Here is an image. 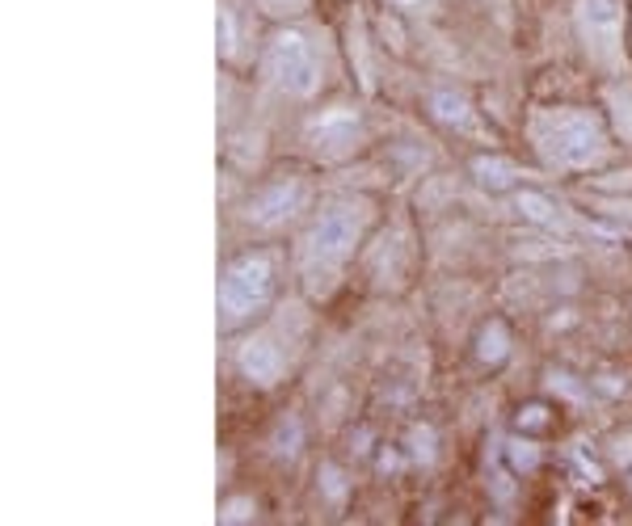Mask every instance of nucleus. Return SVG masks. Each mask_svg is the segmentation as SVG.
<instances>
[{
	"label": "nucleus",
	"mask_w": 632,
	"mask_h": 526,
	"mask_svg": "<svg viewBox=\"0 0 632 526\" xmlns=\"http://www.w3.org/2000/svg\"><path fill=\"white\" fill-rule=\"evenodd\" d=\"M481 363H489V367H498L506 354H510V333H506L502 320H489L485 329H481Z\"/></svg>",
	"instance_id": "11"
},
{
	"label": "nucleus",
	"mask_w": 632,
	"mask_h": 526,
	"mask_svg": "<svg viewBox=\"0 0 632 526\" xmlns=\"http://www.w3.org/2000/svg\"><path fill=\"white\" fill-rule=\"evenodd\" d=\"M220 55L228 64L244 60L241 51V4L236 0H220Z\"/></svg>",
	"instance_id": "9"
},
{
	"label": "nucleus",
	"mask_w": 632,
	"mask_h": 526,
	"mask_svg": "<svg viewBox=\"0 0 632 526\" xmlns=\"http://www.w3.org/2000/svg\"><path fill=\"white\" fill-rule=\"evenodd\" d=\"M363 139V127H358V114L350 106H333V110H321L308 123V144L321 152V156H350Z\"/></svg>",
	"instance_id": "8"
},
{
	"label": "nucleus",
	"mask_w": 632,
	"mask_h": 526,
	"mask_svg": "<svg viewBox=\"0 0 632 526\" xmlns=\"http://www.w3.org/2000/svg\"><path fill=\"white\" fill-rule=\"evenodd\" d=\"M249 510H253V501H232V506H224V518L228 522H241V518H249Z\"/></svg>",
	"instance_id": "14"
},
{
	"label": "nucleus",
	"mask_w": 632,
	"mask_h": 526,
	"mask_svg": "<svg viewBox=\"0 0 632 526\" xmlns=\"http://www.w3.org/2000/svg\"><path fill=\"white\" fill-rule=\"evenodd\" d=\"M527 139H532L535 156L548 169H561V173H582V169H595L612 156L607 123L582 106L535 110L532 123H527Z\"/></svg>",
	"instance_id": "2"
},
{
	"label": "nucleus",
	"mask_w": 632,
	"mask_h": 526,
	"mask_svg": "<svg viewBox=\"0 0 632 526\" xmlns=\"http://www.w3.org/2000/svg\"><path fill=\"white\" fill-rule=\"evenodd\" d=\"M261 76L283 97H312L324 84V64L308 30H278L261 51Z\"/></svg>",
	"instance_id": "4"
},
{
	"label": "nucleus",
	"mask_w": 632,
	"mask_h": 526,
	"mask_svg": "<svg viewBox=\"0 0 632 526\" xmlns=\"http://www.w3.org/2000/svg\"><path fill=\"white\" fill-rule=\"evenodd\" d=\"M278 295V257L270 249H249L232 257L220 274V329L232 333L258 320Z\"/></svg>",
	"instance_id": "3"
},
{
	"label": "nucleus",
	"mask_w": 632,
	"mask_h": 526,
	"mask_svg": "<svg viewBox=\"0 0 632 526\" xmlns=\"http://www.w3.org/2000/svg\"><path fill=\"white\" fill-rule=\"evenodd\" d=\"M372 215L375 207L367 198H355V194H333L316 207L312 224L300 236V249H295L300 278L312 295H329L341 283L350 257L358 253V240L367 236Z\"/></svg>",
	"instance_id": "1"
},
{
	"label": "nucleus",
	"mask_w": 632,
	"mask_h": 526,
	"mask_svg": "<svg viewBox=\"0 0 632 526\" xmlns=\"http://www.w3.org/2000/svg\"><path fill=\"white\" fill-rule=\"evenodd\" d=\"M515 463H519V467H535V450L527 447V450H515Z\"/></svg>",
	"instance_id": "15"
},
{
	"label": "nucleus",
	"mask_w": 632,
	"mask_h": 526,
	"mask_svg": "<svg viewBox=\"0 0 632 526\" xmlns=\"http://www.w3.org/2000/svg\"><path fill=\"white\" fill-rule=\"evenodd\" d=\"M401 4H405V0H401Z\"/></svg>",
	"instance_id": "16"
},
{
	"label": "nucleus",
	"mask_w": 632,
	"mask_h": 526,
	"mask_svg": "<svg viewBox=\"0 0 632 526\" xmlns=\"http://www.w3.org/2000/svg\"><path fill=\"white\" fill-rule=\"evenodd\" d=\"M573 26H578V38H582L590 68H599L603 76L624 80V72H628L624 4L620 0H578L573 4Z\"/></svg>",
	"instance_id": "5"
},
{
	"label": "nucleus",
	"mask_w": 632,
	"mask_h": 526,
	"mask_svg": "<svg viewBox=\"0 0 632 526\" xmlns=\"http://www.w3.org/2000/svg\"><path fill=\"white\" fill-rule=\"evenodd\" d=\"M308 203V186L300 173H275L270 181H261L258 190L244 203V224L258 232H278L287 227Z\"/></svg>",
	"instance_id": "7"
},
{
	"label": "nucleus",
	"mask_w": 632,
	"mask_h": 526,
	"mask_svg": "<svg viewBox=\"0 0 632 526\" xmlns=\"http://www.w3.org/2000/svg\"><path fill=\"white\" fill-rule=\"evenodd\" d=\"M249 4L266 17H295V13H304L312 0H249Z\"/></svg>",
	"instance_id": "13"
},
{
	"label": "nucleus",
	"mask_w": 632,
	"mask_h": 526,
	"mask_svg": "<svg viewBox=\"0 0 632 526\" xmlns=\"http://www.w3.org/2000/svg\"><path fill=\"white\" fill-rule=\"evenodd\" d=\"M607 106H612V118H616V131L632 144V84L628 80L607 84Z\"/></svg>",
	"instance_id": "10"
},
{
	"label": "nucleus",
	"mask_w": 632,
	"mask_h": 526,
	"mask_svg": "<svg viewBox=\"0 0 632 526\" xmlns=\"http://www.w3.org/2000/svg\"><path fill=\"white\" fill-rule=\"evenodd\" d=\"M300 337H304V320L295 324L292 333H287V316H278L275 324H266L261 333H253L241 350H236L241 375L253 383V387H275V383H283L295 363V354H300V346H295Z\"/></svg>",
	"instance_id": "6"
},
{
	"label": "nucleus",
	"mask_w": 632,
	"mask_h": 526,
	"mask_svg": "<svg viewBox=\"0 0 632 526\" xmlns=\"http://www.w3.org/2000/svg\"><path fill=\"white\" fill-rule=\"evenodd\" d=\"M435 114L443 118V123L460 127V131L476 127V118L468 114V101H464V97H455V93H435Z\"/></svg>",
	"instance_id": "12"
}]
</instances>
